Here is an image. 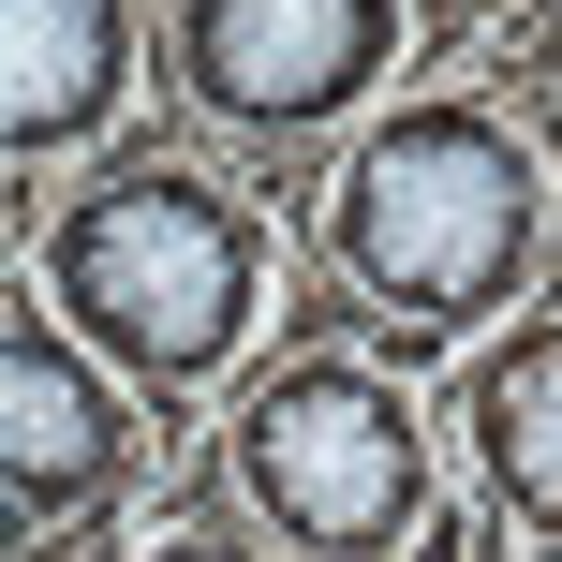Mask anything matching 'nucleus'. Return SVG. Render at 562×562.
Returning <instances> with one entry per match:
<instances>
[{
    "mask_svg": "<svg viewBox=\"0 0 562 562\" xmlns=\"http://www.w3.org/2000/svg\"><path fill=\"white\" fill-rule=\"evenodd\" d=\"M548 281V134L504 89H400L311 207V311L370 326L385 370L474 356Z\"/></svg>",
    "mask_w": 562,
    "mask_h": 562,
    "instance_id": "nucleus-1",
    "label": "nucleus"
},
{
    "mask_svg": "<svg viewBox=\"0 0 562 562\" xmlns=\"http://www.w3.org/2000/svg\"><path fill=\"white\" fill-rule=\"evenodd\" d=\"M281 237L296 223L252 178H223L193 134H134V148L59 178L30 281L59 296V326L164 429H193L207 400L252 385V340H267V296H281Z\"/></svg>",
    "mask_w": 562,
    "mask_h": 562,
    "instance_id": "nucleus-2",
    "label": "nucleus"
},
{
    "mask_svg": "<svg viewBox=\"0 0 562 562\" xmlns=\"http://www.w3.org/2000/svg\"><path fill=\"white\" fill-rule=\"evenodd\" d=\"M164 134H193L223 178H252L281 223H311L340 148L400 104L429 59L415 0H164Z\"/></svg>",
    "mask_w": 562,
    "mask_h": 562,
    "instance_id": "nucleus-3",
    "label": "nucleus"
},
{
    "mask_svg": "<svg viewBox=\"0 0 562 562\" xmlns=\"http://www.w3.org/2000/svg\"><path fill=\"white\" fill-rule=\"evenodd\" d=\"M207 488L281 562H415L445 533V429H429L415 370L356 356V340H281L223 400Z\"/></svg>",
    "mask_w": 562,
    "mask_h": 562,
    "instance_id": "nucleus-4",
    "label": "nucleus"
},
{
    "mask_svg": "<svg viewBox=\"0 0 562 562\" xmlns=\"http://www.w3.org/2000/svg\"><path fill=\"white\" fill-rule=\"evenodd\" d=\"M148 445H164V415L59 326L45 281H15L0 296V518H15V562H89L148 504Z\"/></svg>",
    "mask_w": 562,
    "mask_h": 562,
    "instance_id": "nucleus-5",
    "label": "nucleus"
},
{
    "mask_svg": "<svg viewBox=\"0 0 562 562\" xmlns=\"http://www.w3.org/2000/svg\"><path fill=\"white\" fill-rule=\"evenodd\" d=\"M134 75H148L134 0H0V164L45 193V164H89L134 119Z\"/></svg>",
    "mask_w": 562,
    "mask_h": 562,
    "instance_id": "nucleus-6",
    "label": "nucleus"
},
{
    "mask_svg": "<svg viewBox=\"0 0 562 562\" xmlns=\"http://www.w3.org/2000/svg\"><path fill=\"white\" fill-rule=\"evenodd\" d=\"M445 429H459V474H474V504L504 518L518 548H548V562H562V281L518 311V326H488L474 356H459Z\"/></svg>",
    "mask_w": 562,
    "mask_h": 562,
    "instance_id": "nucleus-7",
    "label": "nucleus"
},
{
    "mask_svg": "<svg viewBox=\"0 0 562 562\" xmlns=\"http://www.w3.org/2000/svg\"><path fill=\"white\" fill-rule=\"evenodd\" d=\"M134 562H281V548H267V533H252V518H237V504H223V488H207V504H193V518H164V533H148Z\"/></svg>",
    "mask_w": 562,
    "mask_h": 562,
    "instance_id": "nucleus-8",
    "label": "nucleus"
},
{
    "mask_svg": "<svg viewBox=\"0 0 562 562\" xmlns=\"http://www.w3.org/2000/svg\"><path fill=\"white\" fill-rule=\"evenodd\" d=\"M488 15H533V0H415V30H429V59H459Z\"/></svg>",
    "mask_w": 562,
    "mask_h": 562,
    "instance_id": "nucleus-9",
    "label": "nucleus"
}]
</instances>
